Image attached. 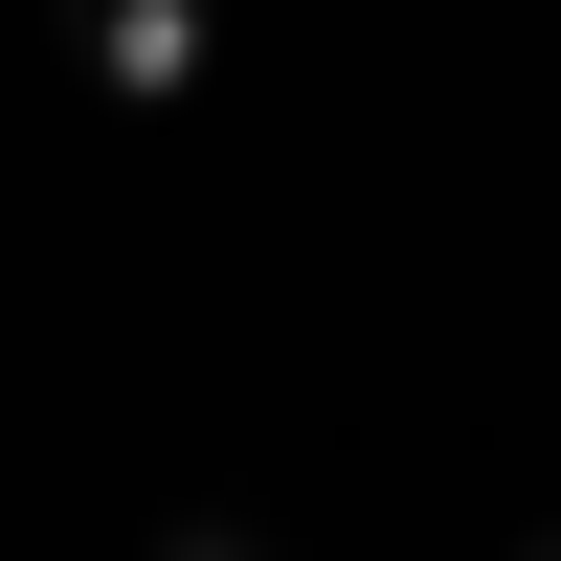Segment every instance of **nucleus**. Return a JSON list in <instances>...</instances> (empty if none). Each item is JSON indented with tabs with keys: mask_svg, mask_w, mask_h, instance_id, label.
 I'll use <instances>...</instances> for the list:
<instances>
[{
	"mask_svg": "<svg viewBox=\"0 0 561 561\" xmlns=\"http://www.w3.org/2000/svg\"><path fill=\"white\" fill-rule=\"evenodd\" d=\"M90 68H113L135 113H180V90H203V0H113V23H90Z\"/></svg>",
	"mask_w": 561,
	"mask_h": 561,
	"instance_id": "1",
	"label": "nucleus"
},
{
	"mask_svg": "<svg viewBox=\"0 0 561 561\" xmlns=\"http://www.w3.org/2000/svg\"><path fill=\"white\" fill-rule=\"evenodd\" d=\"M158 561H293L270 517H158Z\"/></svg>",
	"mask_w": 561,
	"mask_h": 561,
	"instance_id": "2",
	"label": "nucleus"
},
{
	"mask_svg": "<svg viewBox=\"0 0 561 561\" xmlns=\"http://www.w3.org/2000/svg\"><path fill=\"white\" fill-rule=\"evenodd\" d=\"M494 561H561V517H539V539H494Z\"/></svg>",
	"mask_w": 561,
	"mask_h": 561,
	"instance_id": "3",
	"label": "nucleus"
}]
</instances>
